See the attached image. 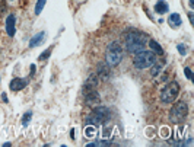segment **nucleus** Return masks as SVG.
Wrapping results in <instances>:
<instances>
[{"instance_id":"f257e3e1","label":"nucleus","mask_w":194,"mask_h":147,"mask_svg":"<svg viewBox=\"0 0 194 147\" xmlns=\"http://www.w3.org/2000/svg\"><path fill=\"white\" fill-rule=\"evenodd\" d=\"M149 41V37L140 31H131V32H127L126 38H124V45H126V50L131 54H136L139 51L144 50V47Z\"/></svg>"},{"instance_id":"f03ea898","label":"nucleus","mask_w":194,"mask_h":147,"mask_svg":"<svg viewBox=\"0 0 194 147\" xmlns=\"http://www.w3.org/2000/svg\"><path fill=\"white\" fill-rule=\"evenodd\" d=\"M156 53L153 51H139V53H136L134 54V58H133V64H134L136 68H139V70H143V68H148L150 67L153 63L156 61Z\"/></svg>"},{"instance_id":"7ed1b4c3","label":"nucleus","mask_w":194,"mask_h":147,"mask_svg":"<svg viewBox=\"0 0 194 147\" xmlns=\"http://www.w3.org/2000/svg\"><path fill=\"white\" fill-rule=\"evenodd\" d=\"M105 58L107 64L110 67H115L121 63L123 60V48L120 47V44L117 42H110V45L107 47V53H105Z\"/></svg>"},{"instance_id":"20e7f679","label":"nucleus","mask_w":194,"mask_h":147,"mask_svg":"<svg viewBox=\"0 0 194 147\" xmlns=\"http://www.w3.org/2000/svg\"><path fill=\"white\" fill-rule=\"evenodd\" d=\"M188 115V106L184 101H178L174 104V106L169 111V119L174 124H180L186 119V117Z\"/></svg>"},{"instance_id":"39448f33","label":"nucleus","mask_w":194,"mask_h":147,"mask_svg":"<svg viewBox=\"0 0 194 147\" xmlns=\"http://www.w3.org/2000/svg\"><path fill=\"white\" fill-rule=\"evenodd\" d=\"M111 118L110 109L105 108V106H98L93 109V112L91 114V117L88 118V124L89 125H95L98 127L99 124H104Z\"/></svg>"},{"instance_id":"423d86ee","label":"nucleus","mask_w":194,"mask_h":147,"mask_svg":"<svg viewBox=\"0 0 194 147\" xmlns=\"http://www.w3.org/2000/svg\"><path fill=\"white\" fill-rule=\"evenodd\" d=\"M180 93V84L177 82H169L162 90H160V101L164 104H171L177 99Z\"/></svg>"},{"instance_id":"0eeeda50","label":"nucleus","mask_w":194,"mask_h":147,"mask_svg":"<svg viewBox=\"0 0 194 147\" xmlns=\"http://www.w3.org/2000/svg\"><path fill=\"white\" fill-rule=\"evenodd\" d=\"M85 98H86V104H88V105H95V104H98V102L101 101L98 92L92 86H89V89L85 90Z\"/></svg>"},{"instance_id":"6e6552de","label":"nucleus","mask_w":194,"mask_h":147,"mask_svg":"<svg viewBox=\"0 0 194 147\" xmlns=\"http://www.w3.org/2000/svg\"><path fill=\"white\" fill-rule=\"evenodd\" d=\"M28 84V79H24V77H16L10 82V90L13 92H18V90H22L24 88H26Z\"/></svg>"},{"instance_id":"1a4fd4ad","label":"nucleus","mask_w":194,"mask_h":147,"mask_svg":"<svg viewBox=\"0 0 194 147\" xmlns=\"http://www.w3.org/2000/svg\"><path fill=\"white\" fill-rule=\"evenodd\" d=\"M15 15H9L8 16V19H6V34L9 35V37H13L15 35V32H16V29H15Z\"/></svg>"},{"instance_id":"9d476101","label":"nucleus","mask_w":194,"mask_h":147,"mask_svg":"<svg viewBox=\"0 0 194 147\" xmlns=\"http://www.w3.org/2000/svg\"><path fill=\"white\" fill-rule=\"evenodd\" d=\"M168 23H169V26H171V28H180V26H181V23H182L181 16H180L178 13H172V15H169Z\"/></svg>"},{"instance_id":"9b49d317","label":"nucleus","mask_w":194,"mask_h":147,"mask_svg":"<svg viewBox=\"0 0 194 147\" xmlns=\"http://www.w3.org/2000/svg\"><path fill=\"white\" fill-rule=\"evenodd\" d=\"M98 77L102 80H107L110 77V67L105 64H99L98 66Z\"/></svg>"},{"instance_id":"f8f14e48","label":"nucleus","mask_w":194,"mask_h":147,"mask_svg":"<svg viewBox=\"0 0 194 147\" xmlns=\"http://www.w3.org/2000/svg\"><path fill=\"white\" fill-rule=\"evenodd\" d=\"M45 39V32H39L38 35H35V37H32L31 38V41H29V47H37V45H39L42 41Z\"/></svg>"},{"instance_id":"ddd939ff","label":"nucleus","mask_w":194,"mask_h":147,"mask_svg":"<svg viewBox=\"0 0 194 147\" xmlns=\"http://www.w3.org/2000/svg\"><path fill=\"white\" fill-rule=\"evenodd\" d=\"M155 12L159 13V15L166 13V12H168V3H166V2H164V0H159V2L155 4Z\"/></svg>"},{"instance_id":"4468645a","label":"nucleus","mask_w":194,"mask_h":147,"mask_svg":"<svg viewBox=\"0 0 194 147\" xmlns=\"http://www.w3.org/2000/svg\"><path fill=\"white\" fill-rule=\"evenodd\" d=\"M85 134H86V137H88V139H95V137H97V127H95V125L86 127Z\"/></svg>"},{"instance_id":"2eb2a0df","label":"nucleus","mask_w":194,"mask_h":147,"mask_svg":"<svg viewBox=\"0 0 194 147\" xmlns=\"http://www.w3.org/2000/svg\"><path fill=\"white\" fill-rule=\"evenodd\" d=\"M149 45H150V48H152L153 53H156V54H164V50H162V47H160L156 41L150 39V41H149Z\"/></svg>"},{"instance_id":"dca6fc26","label":"nucleus","mask_w":194,"mask_h":147,"mask_svg":"<svg viewBox=\"0 0 194 147\" xmlns=\"http://www.w3.org/2000/svg\"><path fill=\"white\" fill-rule=\"evenodd\" d=\"M150 67H152V70H150V74H152V76H158L160 72H162V64L156 63V61L152 64V66H150Z\"/></svg>"},{"instance_id":"f3484780","label":"nucleus","mask_w":194,"mask_h":147,"mask_svg":"<svg viewBox=\"0 0 194 147\" xmlns=\"http://www.w3.org/2000/svg\"><path fill=\"white\" fill-rule=\"evenodd\" d=\"M45 2L47 0H38L37 2V4H35V15H39L42 12V9L45 6Z\"/></svg>"},{"instance_id":"a211bd4d","label":"nucleus","mask_w":194,"mask_h":147,"mask_svg":"<svg viewBox=\"0 0 194 147\" xmlns=\"http://www.w3.org/2000/svg\"><path fill=\"white\" fill-rule=\"evenodd\" d=\"M31 118H32V114L31 112H25V115H24V118H22V125L24 127H28V124H29Z\"/></svg>"},{"instance_id":"6ab92c4d","label":"nucleus","mask_w":194,"mask_h":147,"mask_svg":"<svg viewBox=\"0 0 194 147\" xmlns=\"http://www.w3.org/2000/svg\"><path fill=\"white\" fill-rule=\"evenodd\" d=\"M88 146H89V147H93V146H113V141H104V140H101V141H95V143H89Z\"/></svg>"},{"instance_id":"aec40b11","label":"nucleus","mask_w":194,"mask_h":147,"mask_svg":"<svg viewBox=\"0 0 194 147\" xmlns=\"http://www.w3.org/2000/svg\"><path fill=\"white\" fill-rule=\"evenodd\" d=\"M51 51H53V48H51V47H50L48 50H45V51H44V53H42L41 55H39V57H38V60H39V61H42V60H47V58H48V57H50Z\"/></svg>"},{"instance_id":"412c9836","label":"nucleus","mask_w":194,"mask_h":147,"mask_svg":"<svg viewBox=\"0 0 194 147\" xmlns=\"http://www.w3.org/2000/svg\"><path fill=\"white\" fill-rule=\"evenodd\" d=\"M184 73H186L187 79H188V80H193V72H191L190 67H186V68H184Z\"/></svg>"},{"instance_id":"4be33fe9","label":"nucleus","mask_w":194,"mask_h":147,"mask_svg":"<svg viewBox=\"0 0 194 147\" xmlns=\"http://www.w3.org/2000/svg\"><path fill=\"white\" fill-rule=\"evenodd\" d=\"M177 50H178V53H180V54H181V55H186V54H187L186 47H184V45H181V44H178V45H177Z\"/></svg>"},{"instance_id":"5701e85b","label":"nucleus","mask_w":194,"mask_h":147,"mask_svg":"<svg viewBox=\"0 0 194 147\" xmlns=\"http://www.w3.org/2000/svg\"><path fill=\"white\" fill-rule=\"evenodd\" d=\"M4 9H6V6H4V4L2 3V4H0V16H2V15L4 13Z\"/></svg>"},{"instance_id":"b1692460","label":"nucleus","mask_w":194,"mask_h":147,"mask_svg":"<svg viewBox=\"0 0 194 147\" xmlns=\"http://www.w3.org/2000/svg\"><path fill=\"white\" fill-rule=\"evenodd\" d=\"M34 73H35V66L32 64V66H31V74H34Z\"/></svg>"},{"instance_id":"393cba45","label":"nucleus","mask_w":194,"mask_h":147,"mask_svg":"<svg viewBox=\"0 0 194 147\" xmlns=\"http://www.w3.org/2000/svg\"><path fill=\"white\" fill-rule=\"evenodd\" d=\"M188 18H190V21H191V23H193V22H194V21H193V19H194V18H193V13H191V12H190V13H188Z\"/></svg>"},{"instance_id":"a878e982","label":"nucleus","mask_w":194,"mask_h":147,"mask_svg":"<svg viewBox=\"0 0 194 147\" xmlns=\"http://www.w3.org/2000/svg\"><path fill=\"white\" fill-rule=\"evenodd\" d=\"M2 99H3V101H4V102L8 101V96H6V93H3V95H2Z\"/></svg>"},{"instance_id":"bb28decb","label":"nucleus","mask_w":194,"mask_h":147,"mask_svg":"<svg viewBox=\"0 0 194 147\" xmlns=\"http://www.w3.org/2000/svg\"><path fill=\"white\" fill-rule=\"evenodd\" d=\"M70 135H72V139H75V130L70 131Z\"/></svg>"},{"instance_id":"cd10ccee","label":"nucleus","mask_w":194,"mask_h":147,"mask_svg":"<svg viewBox=\"0 0 194 147\" xmlns=\"http://www.w3.org/2000/svg\"><path fill=\"white\" fill-rule=\"evenodd\" d=\"M190 6H191V8L194 6V0H190Z\"/></svg>"},{"instance_id":"c85d7f7f","label":"nucleus","mask_w":194,"mask_h":147,"mask_svg":"<svg viewBox=\"0 0 194 147\" xmlns=\"http://www.w3.org/2000/svg\"><path fill=\"white\" fill-rule=\"evenodd\" d=\"M2 2H3V0H0V4H2Z\"/></svg>"}]
</instances>
